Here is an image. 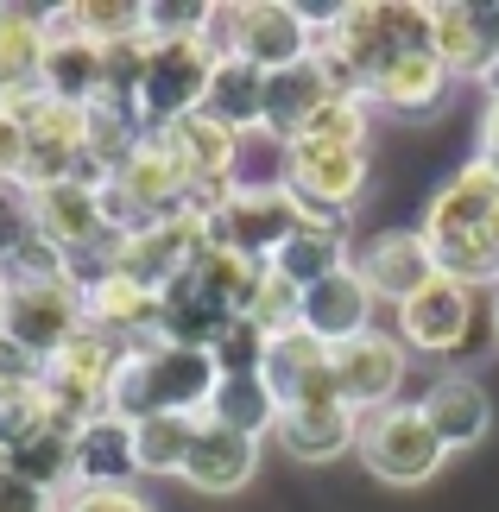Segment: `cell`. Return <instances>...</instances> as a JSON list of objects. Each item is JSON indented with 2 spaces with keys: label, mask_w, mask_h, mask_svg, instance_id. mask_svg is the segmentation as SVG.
Segmentation results:
<instances>
[{
  "label": "cell",
  "mask_w": 499,
  "mask_h": 512,
  "mask_svg": "<svg viewBox=\"0 0 499 512\" xmlns=\"http://www.w3.org/2000/svg\"><path fill=\"white\" fill-rule=\"evenodd\" d=\"M354 272L367 279L373 291V304H405L411 291H424L436 279V253L424 241V228H386V234H373V241L354 253Z\"/></svg>",
  "instance_id": "obj_14"
},
{
  "label": "cell",
  "mask_w": 499,
  "mask_h": 512,
  "mask_svg": "<svg viewBox=\"0 0 499 512\" xmlns=\"http://www.w3.org/2000/svg\"><path fill=\"white\" fill-rule=\"evenodd\" d=\"M278 392L259 380V373H222L215 380V392H209V411L203 418H215V424H228V430H247V437H266V430L278 424Z\"/></svg>",
  "instance_id": "obj_33"
},
{
  "label": "cell",
  "mask_w": 499,
  "mask_h": 512,
  "mask_svg": "<svg viewBox=\"0 0 499 512\" xmlns=\"http://www.w3.org/2000/svg\"><path fill=\"white\" fill-rule=\"evenodd\" d=\"M121 342H108L102 329H83L70 348H57L38 386H45V405H51V424L64 430H83L95 418H108V386H114V367H121Z\"/></svg>",
  "instance_id": "obj_3"
},
{
  "label": "cell",
  "mask_w": 499,
  "mask_h": 512,
  "mask_svg": "<svg viewBox=\"0 0 499 512\" xmlns=\"http://www.w3.org/2000/svg\"><path fill=\"white\" fill-rule=\"evenodd\" d=\"M222 7L209 0H146V32L152 38H215Z\"/></svg>",
  "instance_id": "obj_38"
},
{
  "label": "cell",
  "mask_w": 499,
  "mask_h": 512,
  "mask_svg": "<svg viewBox=\"0 0 499 512\" xmlns=\"http://www.w3.org/2000/svg\"><path fill=\"white\" fill-rule=\"evenodd\" d=\"M190 437H196V418H177V411H158V418L133 424V462H139V475H184Z\"/></svg>",
  "instance_id": "obj_34"
},
{
  "label": "cell",
  "mask_w": 499,
  "mask_h": 512,
  "mask_svg": "<svg viewBox=\"0 0 499 512\" xmlns=\"http://www.w3.org/2000/svg\"><path fill=\"white\" fill-rule=\"evenodd\" d=\"M215 45L228 57H247L253 70H291L304 64L310 45H316V26L304 7H291V0H241V7H222V26H215Z\"/></svg>",
  "instance_id": "obj_5"
},
{
  "label": "cell",
  "mask_w": 499,
  "mask_h": 512,
  "mask_svg": "<svg viewBox=\"0 0 499 512\" xmlns=\"http://www.w3.org/2000/svg\"><path fill=\"white\" fill-rule=\"evenodd\" d=\"M417 405H424V418H430L436 437H443L449 456L455 449H474L493 430V399H487L481 380H468V373H436Z\"/></svg>",
  "instance_id": "obj_21"
},
{
  "label": "cell",
  "mask_w": 499,
  "mask_h": 512,
  "mask_svg": "<svg viewBox=\"0 0 499 512\" xmlns=\"http://www.w3.org/2000/svg\"><path fill=\"white\" fill-rule=\"evenodd\" d=\"M259 468V437L247 430H228L215 418H196V437H190V456H184V475L196 494H241Z\"/></svg>",
  "instance_id": "obj_17"
},
{
  "label": "cell",
  "mask_w": 499,
  "mask_h": 512,
  "mask_svg": "<svg viewBox=\"0 0 499 512\" xmlns=\"http://www.w3.org/2000/svg\"><path fill=\"white\" fill-rule=\"evenodd\" d=\"M392 317H398L392 336L405 342V354H430V361H443V354H462V348H468V329H474V291L436 272L424 291H411V298L392 310Z\"/></svg>",
  "instance_id": "obj_12"
},
{
  "label": "cell",
  "mask_w": 499,
  "mask_h": 512,
  "mask_svg": "<svg viewBox=\"0 0 499 512\" xmlns=\"http://www.w3.org/2000/svg\"><path fill=\"white\" fill-rule=\"evenodd\" d=\"M146 133H152L146 114H139V102H127V95H95V102L83 108V152H89V165L102 177L121 171Z\"/></svg>",
  "instance_id": "obj_24"
},
{
  "label": "cell",
  "mask_w": 499,
  "mask_h": 512,
  "mask_svg": "<svg viewBox=\"0 0 499 512\" xmlns=\"http://www.w3.org/2000/svg\"><path fill=\"white\" fill-rule=\"evenodd\" d=\"M481 89H487V102H499V51H493V64L481 70Z\"/></svg>",
  "instance_id": "obj_48"
},
{
  "label": "cell",
  "mask_w": 499,
  "mask_h": 512,
  "mask_svg": "<svg viewBox=\"0 0 499 512\" xmlns=\"http://www.w3.org/2000/svg\"><path fill=\"white\" fill-rule=\"evenodd\" d=\"M329 373L342 386V405L354 418H373V411L398 405V386H405V342L386 336V329H367V336H348L329 348Z\"/></svg>",
  "instance_id": "obj_11"
},
{
  "label": "cell",
  "mask_w": 499,
  "mask_h": 512,
  "mask_svg": "<svg viewBox=\"0 0 499 512\" xmlns=\"http://www.w3.org/2000/svg\"><path fill=\"white\" fill-rule=\"evenodd\" d=\"M259 279H266V266L247 260V253H234V247H222V241H209L196 253V266H190V285L203 291L215 310H228V317H247Z\"/></svg>",
  "instance_id": "obj_32"
},
{
  "label": "cell",
  "mask_w": 499,
  "mask_h": 512,
  "mask_svg": "<svg viewBox=\"0 0 499 512\" xmlns=\"http://www.w3.org/2000/svg\"><path fill=\"white\" fill-rule=\"evenodd\" d=\"M424 241L436 253V272L455 285H499V177L468 159L455 177H443L424 209Z\"/></svg>",
  "instance_id": "obj_1"
},
{
  "label": "cell",
  "mask_w": 499,
  "mask_h": 512,
  "mask_svg": "<svg viewBox=\"0 0 499 512\" xmlns=\"http://www.w3.org/2000/svg\"><path fill=\"white\" fill-rule=\"evenodd\" d=\"M493 329H499V285H493Z\"/></svg>",
  "instance_id": "obj_51"
},
{
  "label": "cell",
  "mask_w": 499,
  "mask_h": 512,
  "mask_svg": "<svg viewBox=\"0 0 499 512\" xmlns=\"http://www.w3.org/2000/svg\"><path fill=\"white\" fill-rule=\"evenodd\" d=\"M38 241V222H32V196L19 184H0V266L13 260L19 247Z\"/></svg>",
  "instance_id": "obj_42"
},
{
  "label": "cell",
  "mask_w": 499,
  "mask_h": 512,
  "mask_svg": "<svg viewBox=\"0 0 499 512\" xmlns=\"http://www.w3.org/2000/svg\"><path fill=\"white\" fill-rule=\"evenodd\" d=\"M367 127H373V102L361 95H329L316 108V121L304 127V140H323V146H367Z\"/></svg>",
  "instance_id": "obj_37"
},
{
  "label": "cell",
  "mask_w": 499,
  "mask_h": 512,
  "mask_svg": "<svg viewBox=\"0 0 499 512\" xmlns=\"http://www.w3.org/2000/svg\"><path fill=\"white\" fill-rule=\"evenodd\" d=\"M83 304H89V329H102L108 342H121V348L158 342V291L127 279V272H102V279H89Z\"/></svg>",
  "instance_id": "obj_18"
},
{
  "label": "cell",
  "mask_w": 499,
  "mask_h": 512,
  "mask_svg": "<svg viewBox=\"0 0 499 512\" xmlns=\"http://www.w3.org/2000/svg\"><path fill=\"white\" fill-rule=\"evenodd\" d=\"M0 512H57V500L26 487V481H13L7 468H0Z\"/></svg>",
  "instance_id": "obj_45"
},
{
  "label": "cell",
  "mask_w": 499,
  "mask_h": 512,
  "mask_svg": "<svg viewBox=\"0 0 499 512\" xmlns=\"http://www.w3.org/2000/svg\"><path fill=\"white\" fill-rule=\"evenodd\" d=\"M45 76V13L38 7H0V89L32 95Z\"/></svg>",
  "instance_id": "obj_31"
},
{
  "label": "cell",
  "mask_w": 499,
  "mask_h": 512,
  "mask_svg": "<svg viewBox=\"0 0 499 512\" xmlns=\"http://www.w3.org/2000/svg\"><path fill=\"white\" fill-rule=\"evenodd\" d=\"M51 430V405H45V386L38 380H19V386H0V462L13 456L26 437Z\"/></svg>",
  "instance_id": "obj_36"
},
{
  "label": "cell",
  "mask_w": 499,
  "mask_h": 512,
  "mask_svg": "<svg viewBox=\"0 0 499 512\" xmlns=\"http://www.w3.org/2000/svg\"><path fill=\"white\" fill-rule=\"evenodd\" d=\"M13 481H26V487H38V494H51V500H64L70 487H76V430H64V424H51V430H38V437H26L13 449L7 462Z\"/></svg>",
  "instance_id": "obj_30"
},
{
  "label": "cell",
  "mask_w": 499,
  "mask_h": 512,
  "mask_svg": "<svg viewBox=\"0 0 499 512\" xmlns=\"http://www.w3.org/2000/svg\"><path fill=\"white\" fill-rule=\"evenodd\" d=\"M297 304H304V291H297L291 279H278V272L266 266V279H259L253 304H247V323L266 329V336H278V329H297Z\"/></svg>",
  "instance_id": "obj_40"
},
{
  "label": "cell",
  "mask_w": 499,
  "mask_h": 512,
  "mask_svg": "<svg viewBox=\"0 0 499 512\" xmlns=\"http://www.w3.org/2000/svg\"><path fill=\"white\" fill-rule=\"evenodd\" d=\"M361 462L373 468L379 481H392V487H417V481H430L436 468L449 462V449L443 437L430 430L424 418V405H411V399H398L386 411H373V418H361Z\"/></svg>",
  "instance_id": "obj_7"
},
{
  "label": "cell",
  "mask_w": 499,
  "mask_h": 512,
  "mask_svg": "<svg viewBox=\"0 0 499 512\" xmlns=\"http://www.w3.org/2000/svg\"><path fill=\"white\" fill-rule=\"evenodd\" d=\"M38 373H45V367H38V361H32V354H26V348H19V342H7V336H0V386H19V380H38Z\"/></svg>",
  "instance_id": "obj_46"
},
{
  "label": "cell",
  "mask_w": 499,
  "mask_h": 512,
  "mask_svg": "<svg viewBox=\"0 0 499 512\" xmlns=\"http://www.w3.org/2000/svg\"><path fill=\"white\" fill-rule=\"evenodd\" d=\"M13 108H19V121H26V190L70 184V177L102 184V171H95L89 152H83V108L51 102L45 89L13 95Z\"/></svg>",
  "instance_id": "obj_8"
},
{
  "label": "cell",
  "mask_w": 499,
  "mask_h": 512,
  "mask_svg": "<svg viewBox=\"0 0 499 512\" xmlns=\"http://www.w3.org/2000/svg\"><path fill=\"white\" fill-rule=\"evenodd\" d=\"M449 89H455V76L436 64L430 51H411L367 89V102L386 108V114H405V121H430V114L449 102Z\"/></svg>",
  "instance_id": "obj_23"
},
{
  "label": "cell",
  "mask_w": 499,
  "mask_h": 512,
  "mask_svg": "<svg viewBox=\"0 0 499 512\" xmlns=\"http://www.w3.org/2000/svg\"><path fill=\"white\" fill-rule=\"evenodd\" d=\"M139 475L133 462V424L127 418H95L76 430V487H127Z\"/></svg>",
  "instance_id": "obj_29"
},
{
  "label": "cell",
  "mask_w": 499,
  "mask_h": 512,
  "mask_svg": "<svg viewBox=\"0 0 499 512\" xmlns=\"http://www.w3.org/2000/svg\"><path fill=\"white\" fill-rule=\"evenodd\" d=\"M342 266H354V234H348V222H323V215H304V228L272 253V272L291 279L297 291H310L316 279H329Z\"/></svg>",
  "instance_id": "obj_22"
},
{
  "label": "cell",
  "mask_w": 499,
  "mask_h": 512,
  "mask_svg": "<svg viewBox=\"0 0 499 512\" xmlns=\"http://www.w3.org/2000/svg\"><path fill=\"white\" fill-rule=\"evenodd\" d=\"M146 64H152V32H133V38H121V45H102V95H127V102H139Z\"/></svg>",
  "instance_id": "obj_39"
},
{
  "label": "cell",
  "mask_w": 499,
  "mask_h": 512,
  "mask_svg": "<svg viewBox=\"0 0 499 512\" xmlns=\"http://www.w3.org/2000/svg\"><path fill=\"white\" fill-rule=\"evenodd\" d=\"M474 159H481V165L499 177V102L481 108V152H474Z\"/></svg>",
  "instance_id": "obj_47"
},
{
  "label": "cell",
  "mask_w": 499,
  "mask_h": 512,
  "mask_svg": "<svg viewBox=\"0 0 499 512\" xmlns=\"http://www.w3.org/2000/svg\"><path fill=\"white\" fill-rule=\"evenodd\" d=\"M367 146H323V140H291L278 159V184L297 196L304 215L323 222H348V209L367 190Z\"/></svg>",
  "instance_id": "obj_4"
},
{
  "label": "cell",
  "mask_w": 499,
  "mask_h": 512,
  "mask_svg": "<svg viewBox=\"0 0 499 512\" xmlns=\"http://www.w3.org/2000/svg\"><path fill=\"white\" fill-rule=\"evenodd\" d=\"M430 57L449 76H474L493 64V38L481 26V7H462V0H436L430 7Z\"/></svg>",
  "instance_id": "obj_25"
},
{
  "label": "cell",
  "mask_w": 499,
  "mask_h": 512,
  "mask_svg": "<svg viewBox=\"0 0 499 512\" xmlns=\"http://www.w3.org/2000/svg\"><path fill=\"white\" fill-rule=\"evenodd\" d=\"M329 102V83H323V70L310 64H291V70H278L266 76V133L278 146H291V140H304V127L316 121V108Z\"/></svg>",
  "instance_id": "obj_28"
},
{
  "label": "cell",
  "mask_w": 499,
  "mask_h": 512,
  "mask_svg": "<svg viewBox=\"0 0 499 512\" xmlns=\"http://www.w3.org/2000/svg\"><path fill=\"white\" fill-rule=\"evenodd\" d=\"M481 26H487V38H493V51H499V7H481Z\"/></svg>",
  "instance_id": "obj_49"
},
{
  "label": "cell",
  "mask_w": 499,
  "mask_h": 512,
  "mask_svg": "<svg viewBox=\"0 0 499 512\" xmlns=\"http://www.w3.org/2000/svg\"><path fill=\"white\" fill-rule=\"evenodd\" d=\"M7 304H13V285H7V272H0V329H7Z\"/></svg>",
  "instance_id": "obj_50"
},
{
  "label": "cell",
  "mask_w": 499,
  "mask_h": 512,
  "mask_svg": "<svg viewBox=\"0 0 499 512\" xmlns=\"http://www.w3.org/2000/svg\"><path fill=\"white\" fill-rule=\"evenodd\" d=\"M89 329V304H83V285L76 279H45V285H13V304H7V329L0 336L19 342L38 367L51 361L57 348H70L76 336Z\"/></svg>",
  "instance_id": "obj_10"
},
{
  "label": "cell",
  "mask_w": 499,
  "mask_h": 512,
  "mask_svg": "<svg viewBox=\"0 0 499 512\" xmlns=\"http://www.w3.org/2000/svg\"><path fill=\"white\" fill-rule=\"evenodd\" d=\"M297 228H304V209H297V196L278 184V177H266V184H234L228 203L209 215V241L247 253L259 266H272V253L285 247Z\"/></svg>",
  "instance_id": "obj_9"
},
{
  "label": "cell",
  "mask_w": 499,
  "mask_h": 512,
  "mask_svg": "<svg viewBox=\"0 0 499 512\" xmlns=\"http://www.w3.org/2000/svg\"><path fill=\"white\" fill-rule=\"evenodd\" d=\"M38 89L64 108H89L102 95V45H89L64 19V7L45 13V76H38Z\"/></svg>",
  "instance_id": "obj_16"
},
{
  "label": "cell",
  "mask_w": 499,
  "mask_h": 512,
  "mask_svg": "<svg viewBox=\"0 0 499 512\" xmlns=\"http://www.w3.org/2000/svg\"><path fill=\"white\" fill-rule=\"evenodd\" d=\"M203 247H209V222L190 215V209H177V215H158V222H146L139 234H127V241L114 247V272L165 291L171 279H184V272L196 266Z\"/></svg>",
  "instance_id": "obj_13"
},
{
  "label": "cell",
  "mask_w": 499,
  "mask_h": 512,
  "mask_svg": "<svg viewBox=\"0 0 499 512\" xmlns=\"http://www.w3.org/2000/svg\"><path fill=\"white\" fill-rule=\"evenodd\" d=\"M165 140L196 184H234V165H241V146H247L234 127L209 121V114H184L177 127H165Z\"/></svg>",
  "instance_id": "obj_27"
},
{
  "label": "cell",
  "mask_w": 499,
  "mask_h": 512,
  "mask_svg": "<svg viewBox=\"0 0 499 512\" xmlns=\"http://www.w3.org/2000/svg\"><path fill=\"white\" fill-rule=\"evenodd\" d=\"M297 323H304L316 342H329V348L348 342V336H367V329H373V291H367V279L354 266L316 279L304 291V304H297Z\"/></svg>",
  "instance_id": "obj_20"
},
{
  "label": "cell",
  "mask_w": 499,
  "mask_h": 512,
  "mask_svg": "<svg viewBox=\"0 0 499 512\" xmlns=\"http://www.w3.org/2000/svg\"><path fill=\"white\" fill-rule=\"evenodd\" d=\"M215 57H222L215 38H152V64L146 83H139V114H146L152 133L177 127L184 114H203Z\"/></svg>",
  "instance_id": "obj_6"
},
{
  "label": "cell",
  "mask_w": 499,
  "mask_h": 512,
  "mask_svg": "<svg viewBox=\"0 0 499 512\" xmlns=\"http://www.w3.org/2000/svg\"><path fill=\"white\" fill-rule=\"evenodd\" d=\"M114 184H121V196L146 215V222H158V215H177V209H190V196H196V177L184 171V159L171 152L165 133H146L139 140V152L114 171Z\"/></svg>",
  "instance_id": "obj_15"
},
{
  "label": "cell",
  "mask_w": 499,
  "mask_h": 512,
  "mask_svg": "<svg viewBox=\"0 0 499 512\" xmlns=\"http://www.w3.org/2000/svg\"><path fill=\"white\" fill-rule=\"evenodd\" d=\"M203 114L209 121L234 127L247 140L253 127H266V70H253L247 57H215V76H209V95H203Z\"/></svg>",
  "instance_id": "obj_26"
},
{
  "label": "cell",
  "mask_w": 499,
  "mask_h": 512,
  "mask_svg": "<svg viewBox=\"0 0 499 512\" xmlns=\"http://www.w3.org/2000/svg\"><path fill=\"white\" fill-rule=\"evenodd\" d=\"M64 19L89 45H121V38L146 32V7H139V0H70Z\"/></svg>",
  "instance_id": "obj_35"
},
{
  "label": "cell",
  "mask_w": 499,
  "mask_h": 512,
  "mask_svg": "<svg viewBox=\"0 0 499 512\" xmlns=\"http://www.w3.org/2000/svg\"><path fill=\"white\" fill-rule=\"evenodd\" d=\"M278 449H285L291 462H335L348 456L354 443H361V418L342 405V399H316V405H285L272 424Z\"/></svg>",
  "instance_id": "obj_19"
},
{
  "label": "cell",
  "mask_w": 499,
  "mask_h": 512,
  "mask_svg": "<svg viewBox=\"0 0 499 512\" xmlns=\"http://www.w3.org/2000/svg\"><path fill=\"white\" fill-rule=\"evenodd\" d=\"M316 45H329L361 83V95L386 76L398 57L430 51V7L424 0H348L329 13V26L316 32Z\"/></svg>",
  "instance_id": "obj_2"
},
{
  "label": "cell",
  "mask_w": 499,
  "mask_h": 512,
  "mask_svg": "<svg viewBox=\"0 0 499 512\" xmlns=\"http://www.w3.org/2000/svg\"><path fill=\"white\" fill-rule=\"evenodd\" d=\"M57 512H152L146 500L133 494V487H70Z\"/></svg>",
  "instance_id": "obj_43"
},
{
  "label": "cell",
  "mask_w": 499,
  "mask_h": 512,
  "mask_svg": "<svg viewBox=\"0 0 499 512\" xmlns=\"http://www.w3.org/2000/svg\"><path fill=\"white\" fill-rule=\"evenodd\" d=\"M0 108H7V89H0Z\"/></svg>",
  "instance_id": "obj_52"
},
{
  "label": "cell",
  "mask_w": 499,
  "mask_h": 512,
  "mask_svg": "<svg viewBox=\"0 0 499 512\" xmlns=\"http://www.w3.org/2000/svg\"><path fill=\"white\" fill-rule=\"evenodd\" d=\"M215 354V373H259V361H266V329H253L247 317L222 329V342L209 348Z\"/></svg>",
  "instance_id": "obj_41"
},
{
  "label": "cell",
  "mask_w": 499,
  "mask_h": 512,
  "mask_svg": "<svg viewBox=\"0 0 499 512\" xmlns=\"http://www.w3.org/2000/svg\"><path fill=\"white\" fill-rule=\"evenodd\" d=\"M0 184L26 190V121H19L13 102L0 108Z\"/></svg>",
  "instance_id": "obj_44"
}]
</instances>
